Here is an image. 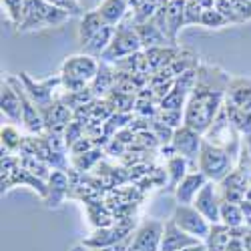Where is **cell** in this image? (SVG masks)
<instances>
[{
	"mask_svg": "<svg viewBox=\"0 0 251 251\" xmlns=\"http://www.w3.org/2000/svg\"><path fill=\"white\" fill-rule=\"evenodd\" d=\"M229 73H225L217 65L199 62L197 67V82L185 104V125L193 131L205 135L209 127L217 119L219 111L225 104V95L229 87Z\"/></svg>",
	"mask_w": 251,
	"mask_h": 251,
	"instance_id": "cell-1",
	"label": "cell"
},
{
	"mask_svg": "<svg viewBox=\"0 0 251 251\" xmlns=\"http://www.w3.org/2000/svg\"><path fill=\"white\" fill-rule=\"evenodd\" d=\"M99 67H100V60L93 58L85 52L67 56L60 65L62 91L65 93H76V91L89 89L93 78L99 73Z\"/></svg>",
	"mask_w": 251,
	"mask_h": 251,
	"instance_id": "cell-2",
	"label": "cell"
},
{
	"mask_svg": "<svg viewBox=\"0 0 251 251\" xmlns=\"http://www.w3.org/2000/svg\"><path fill=\"white\" fill-rule=\"evenodd\" d=\"M239 161V155L227 151L217 145H211L203 139L201 145V153L197 161V169L213 183H221L229 173L235 169V165Z\"/></svg>",
	"mask_w": 251,
	"mask_h": 251,
	"instance_id": "cell-3",
	"label": "cell"
},
{
	"mask_svg": "<svg viewBox=\"0 0 251 251\" xmlns=\"http://www.w3.org/2000/svg\"><path fill=\"white\" fill-rule=\"evenodd\" d=\"M71 18L69 12L52 6L47 0H26L23 20L18 25V32H30V30H40V28H50V26H60Z\"/></svg>",
	"mask_w": 251,
	"mask_h": 251,
	"instance_id": "cell-4",
	"label": "cell"
},
{
	"mask_svg": "<svg viewBox=\"0 0 251 251\" xmlns=\"http://www.w3.org/2000/svg\"><path fill=\"white\" fill-rule=\"evenodd\" d=\"M141 50H143V45H141L139 34L131 23V16L127 14V18H125L121 25H117V30H115V36L111 40L109 49L104 50V54L99 60L107 62V65H115V62L127 58L131 54H137Z\"/></svg>",
	"mask_w": 251,
	"mask_h": 251,
	"instance_id": "cell-5",
	"label": "cell"
},
{
	"mask_svg": "<svg viewBox=\"0 0 251 251\" xmlns=\"http://www.w3.org/2000/svg\"><path fill=\"white\" fill-rule=\"evenodd\" d=\"M18 78H20V82H23L26 95L32 99V102L40 109V113H43L47 107H50V104L54 102V99L58 97L56 91L62 89L60 75L58 76H49L45 80H34V78L28 76V73H20Z\"/></svg>",
	"mask_w": 251,
	"mask_h": 251,
	"instance_id": "cell-6",
	"label": "cell"
},
{
	"mask_svg": "<svg viewBox=\"0 0 251 251\" xmlns=\"http://www.w3.org/2000/svg\"><path fill=\"white\" fill-rule=\"evenodd\" d=\"M171 221L179 229H183L185 233H189L191 237H195L203 243L209 237V231H211V223H209L193 205H175L173 213H171Z\"/></svg>",
	"mask_w": 251,
	"mask_h": 251,
	"instance_id": "cell-7",
	"label": "cell"
},
{
	"mask_svg": "<svg viewBox=\"0 0 251 251\" xmlns=\"http://www.w3.org/2000/svg\"><path fill=\"white\" fill-rule=\"evenodd\" d=\"M163 233H165V221L153 217L141 219L133 233L131 251H161Z\"/></svg>",
	"mask_w": 251,
	"mask_h": 251,
	"instance_id": "cell-8",
	"label": "cell"
},
{
	"mask_svg": "<svg viewBox=\"0 0 251 251\" xmlns=\"http://www.w3.org/2000/svg\"><path fill=\"white\" fill-rule=\"evenodd\" d=\"M8 80L12 82V87L16 89L18 97H20V102H23V129L26 133H30L32 137H40L47 133V127H45V119H43V113L36 104L32 102V99L26 95L23 82H20L18 76H8Z\"/></svg>",
	"mask_w": 251,
	"mask_h": 251,
	"instance_id": "cell-9",
	"label": "cell"
},
{
	"mask_svg": "<svg viewBox=\"0 0 251 251\" xmlns=\"http://www.w3.org/2000/svg\"><path fill=\"white\" fill-rule=\"evenodd\" d=\"M171 143H173L177 155H181L183 159L189 161L191 171H195L197 161H199V153H201V145H203V135L193 131L191 127H187V125H183V127L175 129Z\"/></svg>",
	"mask_w": 251,
	"mask_h": 251,
	"instance_id": "cell-10",
	"label": "cell"
},
{
	"mask_svg": "<svg viewBox=\"0 0 251 251\" xmlns=\"http://www.w3.org/2000/svg\"><path fill=\"white\" fill-rule=\"evenodd\" d=\"M193 207L197 209V211L211 223H221L219 219V211H221V195H219V187L217 183L213 181H207V185L203 187V189L197 193L195 201H193Z\"/></svg>",
	"mask_w": 251,
	"mask_h": 251,
	"instance_id": "cell-11",
	"label": "cell"
},
{
	"mask_svg": "<svg viewBox=\"0 0 251 251\" xmlns=\"http://www.w3.org/2000/svg\"><path fill=\"white\" fill-rule=\"evenodd\" d=\"M71 195V177L67 171L52 169L50 177L47 179V195H45V205L49 209H58L65 199Z\"/></svg>",
	"mask_w": 251,
	"mask_h": 251,
	"instance_id": "cell-12",
	"label": "cell"
},
{
	"mask_svg": "<svg viewBox=\"0 0 251 251\" xmlns=\"http://www.w3.org/2000/svg\"><path fill=\"white\" fill-rule=\"evenodd\" d=\"M43 119H45V127L50 133H65V129L73 121V111L65 104L60 97L54 99V102L50 107H47L43 111Z\"/></svg>",
	"mask_w": 251,
	"mask_h": 251,
	"instance_id": "cell-13",
	"label": "cell"
},
{
	"mask_svg": "<svg viewBox=\"0 0 251 251\" xmlns=\"http://www.w3.org/2000/svg\"><path fill=\"white\" fill-rule=\"evenodd\" d=\"M0 111L12 125H23V102L8 78L0 87Z\"/></svg>",
	"mask_w": 251,
	"mask_h": 251,
	"instance_id": "cell-14",
	"label": "cell"
},
{
	"mask_svg": "<svg viewBox=\"0 0 251 251\" xmlns=\"http://www.w3.org/2000/svg\"><path fill=\"white\" fill-rule=\"evenodd\" d=\"M207 181H209V179H207L199 169L187 173L185 179L179 183V187H177L175 193H173L175 199H177V205H193L197 193L207 185Z\"/></svg>",
	"mask_w": 251,
	"mask_h": 251,
	"instance_id": "cell-15",
	"label": "cell"
},
{
	"mask_svg": "<svg viewBox=\"0 0 251 251\" xmlns=\"http://www.w3.org/2000/svg\"><path fill=\"white\" fill-rule=\"evenodd\" d=\"M225 102L251 115V80L231 76L225 95Z\"/></svg>",
	"mask_w": 251,
	"mask_h": 251,
	"instance_id": "cell-16",
	"label": "cell"
},
{
	"mask_svg": "<svg viewBox=\"0 0 251 251\" xmlns=\"http://www.w3.org/2000/svg\"><path fill=\"white\" fill-rule=\"evenodd\" d=\"M203 243L195 237H191L189 233H185L183 229H179L171 219L165 221V233H163V241H161V251H183L185 247H191Z\"/></svg>",
	"mask_w": 251,
	"mask_h": 251,
	"instance_id": "cell-17",
	"label": "cell"
},
{
	"mask_svg": "<svg viewBox=\"0 0 251 251\" xmlns=\"http://www.w3.org/2000/svg\"><path fill=\"white\" fill-rule=\"evenodd\" d=\"M185 4L187 0H169L165 8V25H167V36L173 45H177V34L181 28H185Z\"/></svg>",
	"mask_w": 251,
	"mask_h": 251,
	"instance_id": "cell-18",
	"label": "cell"
},
{
	"mask_svg": "<svg viewBox=\"0 0 251 251\" xmlns=\"http://www.w3.org/2000/svg\"><path fill=\"white\" fill-rule=\"evenodd\" d=\"M97 10L102 16L104 23L111 26H117L127 18V14L131 12V6H129V0H100Z\"/></svg>",
	"mask_w": 251,
	"mask_h": 251,
	"instance_id": "cell-19",
	"label": "cell"
},
{
	"mask_svg": "<svg viewBox=\"0 0 251 251\" xmlns=\"http://www.w3.org/2000/svg\"><path fill=\"white\" fill-rule=\"evenodd\" d=\"M135 30L139 34V40L143 45V50L147 49H155V47H167V45H173L169 38H167V34L153 23V20H149V23H143V25H135Z\"/></svg>",
	"mask_w": 251,
	"mask_h": 251,
	"instance_id": "cell-20",
	"label": "cell"
},
{
	"mask_svg": "<svg viewBox=\"0 0 251 251\" xmlns=\"http://www.w3.org/2000/svg\"><path fill=\"white\" fill-rule=\"evenodd\" d=\"M115 89V67L100 62L99 73L91 82V93L95 99H107Z\"/></svg>",
	"mask_w": 251,
	"mask_h": 251,
	"instance_id": "cell-21",
	"label": "cell"
},
{
	"mask_svg": "<svg viewBox=\"0 0 251 251\" xmlns=\"http://www.w3.org/2000/svg\"><path fill=\"white\" fill-rule=\"evenodd\" d=\"M102 26H107V23L102 20V16L99 14V10L97 8H91V10H87L85 14H82V18H80V25H78V32H76V36H78V45H80V49L85 47L89 40L102 28Z\"/></svg>",
	"mask_w": 251,
	"mask_h": 251,
	"instance_id": "cell-22",
	"label": "cell"
},
{
	"mask_svg": "<svg viewBox=\"0 0 251 251\" xmlns=\"http://www.w3.org/2000/svg\"><path fill=\"white\" fill-rule=\"evenodd\" d=\"M115 30H117V26H111V25L102 26V28L89 40V43L80 49V52H85V54H89V56H93V58H100V56L104 54V50L109 49L111 40H113V36H115Z\"/></svg>",
	"mask_w": 251,
	"mask_h": 251,
	"instance_id": "cell-23",
	"label": "cell"
},
{
	"mask_svg": "<svg viewBox=\"0 0 251 251\" xmlns=\"http://www.w3.org/2000/svg\"><path fill=\"white\" fill-rule=\"evenodd\" d=\"M165 169H167V177H169V181H167V189L173 191L179 187V183L185 179V175L191 171V165L187 159H183L181 155H175L173 159H169L165 163Z\"/></svg>",
	"mask_w": 251,
	"mask_h": 251,
	"instance_id": "cell-24",
	"label": "cell"
},
{
	"mask_svg": "<svg viewBox=\"0 0 251 251\" xmlns=\"http://www.w3.org/2000/svg\"><path fill=\"white\" fill-rule=\"evenodd\" d=\"M231 229L223 223H215L211 225V231H209V237L205 239V247L207 251H225L229 241H231Z\"/></svg>",
	"mask_w": 251,
	"mask_h": 251,
	"instance_id": "cell-25",
	"label": "cell"
},
{
	"mask_svg": "<svg viewBox=\"0 0 251 251\" xmlns=\"http://www.w3.org/2000/svg\"><path fill=\"white\" fill-rule=\"evenodd\" d=\"M219 219H221V223H223V225H227L229 229H237V227L245 225V215H243V211H241L239 203L221 201Z\"/></svg>",
	"mask_w": 251,
	"mask_h": 251,
	"instance_id": "cell-26",
	"label": "cell"
},
{
	"mask_svg": "<svg viewBox=\"0 0 251 251\" xmlns=\"http://www.w3.org/2000/svg\"><path fill=\"white\" fill-rule=\"evenodd\" d=\"M0 139H2V151L14 155L16 151L23 149V143L26 137L20 135V131L16 129V125H4L2 131H0Z\"/></svg>",
	"mask_w": 251,
	"mask_h": 251,
	"instance_id": "cell-27",
	"label": "cell"
},
{
	"mask_svg": "<svg viewBox=\"0 0 251 251\" xmlns=\"http://www.w3.org/2000/svg\"><path fill=\"white\" fill-rule=\"evenodd\" d=\"M223 109H225L229 121L233 123V127H235L243 137L251 135V115H249V113H245V111H241V109H237V107H231V104H227V102L223 104Z\"/></svg>",
	"mask_w": 251,
	"mask_h": 251,
	"instance_id": "cell-28",
	"label": "cell"
},
{
	"mask_svg": "<svg viewBox=\"0 0 251 251\" xmlns=\"http://www.w3.org/2000/svg\"><path fill=\"white\" fill-rule=\"evenodd\" d=\"M102 155H104V149H100V147H95V149H91V151H89V153H85V155L73 157L75 171H80V173L89 171L91 167H95V165H97V163L102 159Z\"/></svg>",
	"mask_w": 251,
	"mask_h": 251,
	"instance_id": "cell-29",
	"label": "cell"
},
{
	"mask_svg": "<svg viewBox=\"0 0 251 251\" xmlns=\"http://www.w3.org/2000/svg\"><path fill=\"white\" fill-rule=\"evenodd\" d=\"M157 121H161L163 125H167L169 129H179L185 125V111L179 109H161L157 115Z\"/></svg>",
	"mask_w": 251,
	"mask_h": 251,
	"instance_id": "cell-30",
	"label": "cell"
},
{
	"mask_svg": "<svg viewBox=\"0 0 251 251\" xmlns=\"http://www.w3.org/2000/svg\"><path fill=\"white\" fill-rule=\"evenodd\" d=\"M187 99H189V95H185L181 91H177L175 87L169 91V95H167L161 102H159V109H179V111H185V104H187Z\"/></svg>",
	"mask_w": 251,
	"mask_h": 251,
	"instance_id": "cell-31",
	"label": "cell"
},
{
	"mask_svg": "<svg viewBox=\"0 0 251 251\" xmlns=\"http://www.w3.org/2000/svg\"><path fill=\"white\" fill-rule=\"evenodd\" d=\"M25 4H26V0H2V6L10 18V23L18 28L20 25V20H23V12H25Z\"/></svg>",
	"mask_w": 251,
	"mask_h": 251,
	"instance_id": "cell-32",
	"label": "cell"
},
{
	"mask_svg": "<svg viewBox=\"0 0 251 251\" xmlns=\"http://www.w3.org/2000/svg\"><path fill=\"white\" fill-rule=\"evenodd\" d=\"M203 12H205V8L199 4V0H187V4H185V26L201 25Z\"/></svg>",
	"mask_w": 251,
	"mask_h": 251,
	"instance_id": "cell-33",
	"label": "cell"
},
{
	"mask_svg": "<svg viewBox=\"0 0 251 251\" xmlns=\"http://www.w3.org/2000/svg\"><path fill=\"white\" fill-rule=\"evenodd\" d=\"M229 25H241V18L235 10V6L231 4V0H215V6H213Z\"/></svg>",
	"mask_w": 251,
	"mask_h": 251,
	"instance_id": "cell-34",
	"label": "cell"
},
{
	"mask_svg": "<svg viewBox=\"0 0 251 251\" xmlns=\"http://www.w3.org/2000/svg\"><path fill=\"white\" fill-rule=\"evenodd\" d=\"M201 26H205V28H225V26H229V23L215 8H209V10L203 12Z\"/></svg>",
	"mask_w": 251,
	"mask_h": 251,
	"instance_id": "cell-35",
	"label": "cell"
},
{
	"mask_svg": "<svg viewBox=\"0 0 251 251\" xmlns=\"http://www.w3.org/2000/svg\"><path fill=\"white\" fill-rule=\"evenodd\" d=\"M47 2H50L52 6H56V8H60V10H65V12H69L71 16H82L87 10H85V6L80 4V0H47Z\"/></svg>",
	"mask_w": 251,
	"mask_h": 251,
	"instance_id": "cell-36",
	"label": "cell"
},
{
	"mask_svg": "<svg viewBox=\"0 0 251 251\" xmlns=\"http://www.w3.org/2000/svg\"><path fill=\"white\" fill-rule=\"evenodd\" d=\"M62 137H65V141H67V145H69V149H71L78 139L85 137V125L73 119V121H71V125L65 129V133H62Z\"/></svg>",
	"mask_w": 251,
	"mask_h": 251,
	"instance_id": "cell-37",
	"label": "cell"
},
{
	"mask_svg": "<svg viewBox=\"0 0 251 251\" xmlns=\"http://www.w3.org/2000/svg\"><path fill=\"white\" fill-rule=\"evenodd\" d=\"M151 131L155 133V137L159 139V143L161 145H167V143H171L173 141V129H169V127H167V125H163L161 121H153V125H151Z\"/></svg>",
	"mask_w": 251,
	"mask_h": 251,
	"instance_id": "cell-38",
	"label": "cell"
},
{
	"mask_svg": "<svg viewBox=\"0 0 251 251\" xmlns=\"http://www.w3.org/2000/svg\"><path fill=\"white\" fill-rule=\"evenodd\" d=\"M231 4L235 6L241 23H247V20H251V0H231Z\"/></svg>",
	"mask_w": 251,
	"mask_h": 251,
	"instance_id": "cell-39",
	"label": "cell"
},
{
	"mask_svg": "<svg viewBox=\"0 0 251 251\" xmlns=\"http://www.w3.org/2000/svg\"><path fill=\"white\" fill-rule=\"evenodd\" d=\"M239 207H241V211H243V215H245V219H247V217H251V201H247V199H243V201L239 203Z\"/></svg>",
	"mask_w": 251,
	"mask_h": 251,
	"instance_id": "cell-40",
	"label": "cell"
},
{
	"mask_svg": "<svg viewBox=\"0 0 251 251\" xmlns=\"http://www.w3.org/2000/svg\"><path fill=\"white\" fill-rule=\"evenodd\" d=\"M69 251H100V249H93V247H87V245H82V243H78V245L71 247Z\"/></svg>",
	"mask_w": 251,
	"mask_h": 251,
	"instance_id": "cell-41",
	"label": "cell"
},
{
	"mask_svg": "<svg viewBox=\"0 0 251 251\" xmlns=\"http://www.w3.org/2000/svg\"><path fill=\"white\" fill-rule=\"evenodd\" d=\"M183 251H207L205 243H197V245H191V247H185Z\"/></svg>",
	"mask_w": 251,
	"mask_h": 251,
	"instance_id": "cell-42",
	"label": "cell"
},
{
	"mask_svg": "<svg viewBox=\"0 0 251 251\" xmlns=\"http://www.w3.org/2000/svg\"><path fill=\"white\" fill-rule=\"evenodd\" d=\"M199 4H201L205 10H209V8L215 6V0H199Z\"/></svg>",
	"mask_w": 251,
	"mask_h": 251,
	"instance_id": "cell-43",
	"label": "cell"
},
{
	"mask_svg": "<svg viewBox=\"0 0 251 251\" xmlns=\"http://www.w3.org/2000/svg\"><path fill=\"white\" fill-rule=\"evenodd\" d=\"M147 0H129V6H131V10H135V8H139L141 4H145Z\"/></svg>",
	"mask_w": 251,
	"mask_h": 251,
	"instance_id": "cell-44",
	"label": "cell"
},
{
	"mask_svg": "<svg viewBox=\"0 0 251 251\" xmlns=\"http://www.w3.org/2000/svg\"><path fill=\"white\" fill-rule=\"evenodd\" d=\"M245 199H247V201H251V185L247 187V191H245Z\"/></svg>",
	"mask_w": 251,
	"mask_h": 251,
	"instance_id": "cell-45",
	"label": "cell"
},
{
	"mask_svg": "<svg viewBox=\"0 0 251 251\" xmlns=\"http://www.w3.org/2000/svg\"><path fill=\"white\" fill-rule=\"evenodd\" d=\"M245 225H247V227L251 229V217H247V219H245Z\"/></svg>",
	"mask_w": 251,
	"mask_h": 251,
	"instance_id": "cell-46",
	"label": "cell"
},
{
	"mask_svg": "<svg viewBox=\"0 0 251 251\" xmlns=\"http://www.w3.org/2000/svg\"><path fill=\"white\" fill-rule=\"evenodd\" d=\"M129 251H131V249H129Z\"/></svg>",
	"mask_w": 251,
	"mask_h": 251,
	"instance_id": "cell-47",
	"label": "cell"
}]
</instances>
